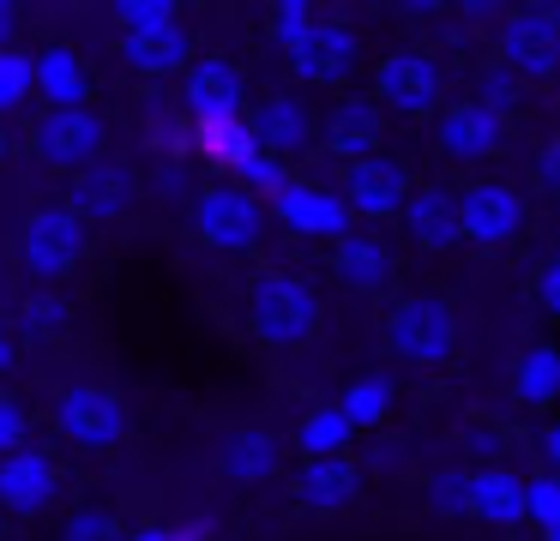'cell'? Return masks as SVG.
Masks as SVG:
<instances>
[{
  "label": "cell",
  "instance_id": "cell-1",
  "mask_svg": "<svg viewBox=\"0 0 560 541\" xmlns=\"http://www.w3.org/2000/svg\"><path fill=\"white\" fill-rule=\"evenodd\" d=\"M319 319H326V307H319V289L307 283V277H295V271H254V283H247V331H254L266 349L314 343Z\"/></svg>",
  "mask_w": 560,
  "mask_h": 541
},
{
  "label": "cell",
  "instance_id": "cell-2",
  "mask_svg": "<svg viewBox=\"0 0 560 541\" xmlns=\"http://www.w3.org/2000/svg\"><path fill=\"white\" fill-rule=\"evenodd\" d=\"M386 349L404 367H422V373L446 367V361L458 355V313H452V301L434 295V289L398 295L386 313Z\"/></svg>",
  "mask_w": 560,
  "mask_h": 541
},
{
  "label": "cell",
  "instance_id": "cell-3",
  "mask_svg": "<svg viewBox=\"0 0 560 541\" xmlns=\"http://www.w3.org/2000/svg\"><path fill=\"white\" fill-rule=\"evenodd\" d=\"M85 252H91V228L79 223V211H67V204H37V211L25 216V228H19V264H25L31 283L61 289L67 277L85 264Z\"/></svg>",
  "mask_w": 560,
  "mask_h": 541
},
{
  "label": "cell",
  "instance_id": "cell-4",
  "mask_svg": "<svg viewBox=\"0 0 560 541\" xmlns=\"http://www.w3.org/2000/svg\"><path fill=\"white\" fill-rule=\"evenodd\" d=\"M266 199H254L235 180H211V187L194 192V235L206 240L211 252H254L266 240Z\"/></svg>",
  "mask_w": 560,
  "mask_h": 541
},
{
  "label": "cell",
  "instance_id": "cell-5",
  "mask_svg": "<svg viewBox=\"0 0 560 541\" xmlns=\"http://www.w3.org/2000/svg\"><path fill=\"white\" fill-rule=\"evenodd\" d=\"M368 96L398 120H434L446 108V72L428 48H392L374 67V91Z\"/></svg>",
  "mask_w": 560,
  "mask_h": 541
},
{
  "label": "cell",
  "instance_id": "cell-6",
  "mask_svg": "<svg viewBox=\"0 0 560 541\" xmlns=\"http://www.w3.org/2000/svg\"><path fill=\"white\" fill-rule=\"evenodd\" d=\"M55 433H61L73 451H115L127 439V403L109 385H67L55 397Z\"/></svg>",
  "mask_w": 560,
  "mask_h": 541
},
{
  "label": "cell",
  "instance_id": "cell-7",
  "mask_svg": "<svg viewBox=\"0 0 560 541\" xmlns=\"http://www.w3.org/2000/svg\"><path fill=\"white\" fill-rule=\"evenodd\" d=\"M103 144H109V127H103L97 108H43L31 120V156L49 168H67V175L97 163Z\"/></svg>",
  "mask_w": 560,
  "mask_h": 541
},
{
  "label": "cell",
  "instance_id": "cell-8",
  "mask_svg": "<svg viewBox=\"0 0 560 541\" xmlns=\"http://www.w3.org/2000/svg\"><path fill=\"white\" fill-rule=\"evenodd\" d=\"M458 228L470 247H512L530 228V199L512 180H470L458 192Z\"/></svg>",
  "mask_w": 560,
  "mask_h": 541
},
{
  "label": "cell",
  "instance_id": "cell-9",
  "mask_svg": "<svg viewBox=\"0 0 560 541\" xmlns=\"http://www.w3.org/2000/svg\"><path fill=\"white\" fill-rule=\"evenodd\" d=\"M494 60H506L524 84H548L560 79V24L542 19L536 7H518L494 24Z\"/></svg>",
  "mask_w": 560,
  "mask_h": 541
},
{
  "label": "cell",
  "instance_id": "cell-10",
  "mask_svg": "<svg viewBox=\"0 0 560 541\" xmlns=\"http://www.w3.org/2000/svg\"><path fill=\"white\" fill-rule=\"evenodd\" d=\"M410 168L398 163V156H362V163H343V204H350V216L355 223H392V216L404 211V199H410Z\"/></svg>",
  "mask_w": 560,
  "mask_h": 541
},
{
  "label": "cell",
  "instance_id": "cell-11",
  "mask_svg": "<svg viewBox=\"0 0 560 541\" xmlns=\"http://www.w3.org/2000/svg\"><path fill=\"white\" fill-rule=\"evenodd\" d=\"M266 211L278 216L290 235H302V240H338V235H350V228H355V216H350V204H343L338 187L295 180V175L283 180L278 199H266Z\"/></svg>",
  "mask_w": 560,
  "mask_h": 541
},
{
  "label": "cell",
  "instance_id": "cell-12",
  "mask_svg": "<svg viewBox=\"0 0 560 541\" xmlns=\"http://www.w3.org/2000/svg\"><path fill=\"white\" fill-rule=\"evenodd\" d=\"M506 144V120L494 115V108H482L476 96H452L446 108L434 115V151L446 156V163H488V156Z\"/></svg>",
  "mask_w": 560,
  "mask_h": 541
},
{
  "label": "cell",
  "instance_id": "cell-13",
  "mask_svg": "<svg viewBox=\"0 0 560 541\" xmlns=\"http://www.w3.org/2000/svg\"><path fill=\"white\" fill-rule=\"evenodd\" d=\"M139 199V180L127 163H115V156H97L91 168H79L73 187H67V211H79V223L85 228H115L127 211H133Z\"/></svg>",
  "mask_w": 560,
  "mask_h": 541
},
{
  "label": "cell",
  "instance_id": "cell-14",
  "mask_svg": "<svg viewBox=\"0 0 560 541\" xmlns=\"http://www.w3.org/2000/svg\"><path fill=\"white\" fill-rule=\"evenodd\" d=\"M61 499V463L43 445H19L0 457V511L7 517H43Z\"/></svg>",
  "mask_w": 560,
  "mask_h": 541
},
{
  "label": "cell",
  "instance_id": "cell-15",
  "mask_svg": "<svg viewBox=\"0 0 560 541\" xmlns=\"http://www.w3.org/2000/svg\"><path fill=\"white\" fill-rule=\"evenodd\" d=\"M247 108V79L235 60L223 55H194V67L182 72V115L194 120H235Z\"/></svg>",
  "mask_w": 560,
  "mask_h": 541
},
{
  "label": "cell",
  "instance_id": "cell-16",
  "mask_svg": "<svg viewBox=\"0 0 560 541\" xmlns=\"http://www.w3.org/2000/svg\"><path fill=\"white\" fill-rule=\"evenodd\" d=\"M283 60H290L295 84H343L355 67H362V36H355L343 19H319Z\"/></svg>",
  "mask_w": 560,
  "mask_h": 541
},
{
  "label": "cell",
  "instance_id": "cell-17",
  "mask_svg": "<svg viewBox=\"0 0 560 541\" xmlns=\"http://www.w3.org/2000/svg\"><path fill=\"white\" fill-rule=\"evenodd\" d=\"M115 60H121V72H133V79H182L187 67H194V36H187V24H158V31H121V43H115Z\"/></svg>",
  "mask_w": 560,
  "mask_h": 541
},
{
  "label": "cell",
  "instance_id": "cell-18",
  "mask_svg": "<svg viewBox=\"0 0 560 541\" xmlns=\"http://www.w3.org/2000/svg\"><path fill=\"white\" fill-rule=\"evenodd\" d=\"M398 223H404V235H410L422 252H452V247L464 240V228H458V192L440 187V180H422V187H410V199H404Z\"/></svg>",
  "mask_w": 560,
  "mask_h": 541
},
{
  "label": "cell",
  "instance_id": "cell-19",
  "mask_svg": "<svg viewBox=\"0 0 560 541\" xmlns=\"http://www.w3.org/2000/svg\"><path fill=\"white\" fill-rule=\"evenodd\" d=\"M319 144H326L338 163L380 156V144H386V108H380L374 96H343L326 115V127H319Z\"/></svg>",
  "mask_w": 560,
  "mask_h": 541
},
{
  "label": "cell",
  "instance_id": "cell-20",
  "mask_svg": "<svg viewBox=\"0 0 560 541\" xmlns=\"http://www.w3.org/2000/svg\"><path fill=\"white\" fill-rule=\"evenodd\" d=\"M355 493H362V463H355L350 451H338V457H302V469H295V499H302L307 511H319V517L350 511Z\"/></svg>",
  "mask_w": 560,
  "mask_h": 541
},
{
  "label": "cell",
  "instance_id": "cell-21",
  "mask_svg": "<svg viewBox=\"0 0 560 541\" xmlns=\"http://www.w3.org/2000/svg\"><path fill=\"white\" fill-rule=\"evenodd\" d=\"M254 139H259V151H271V156H302L307 144L319 139V127H314V108L302 103L295 91H278V96H266L259 103V115H254Z\"/></svg>",
  "mask_w": 560,
  "mask_h": 541
},
{
  "label": "cell",
  "instance_id": "cell-22",
  "mask_svg": "<svg viewBox=\"0 0 560 541\" xmlns=\"http://www.w3.org/2000/svg\"><path fill=\"white\" fill-rule=\"evenodd\" d=\"M31 79H37L43 108H85L91 103V67L73 43H49L31 55Z\"/></svg>",
  "mask_w": 560,
  "mask_h": 541
},
{
  "label": "cell",
  "instance_id": "cell-23",
  "mask_svg": "<svg viewBox=\"0 0 560 541\" xmlns=\"http://www.w3.org/2000/svg\"><path fill=\"white\" fill-rule=\"evenodd\" d=\"M331 277L355 295H380L392 283V247L374 228H350V235L331 240Z\"/></svg>",
  "mask_w": 560,
  "mask_h": 541
},
{
  "label": "cell",
  "instance_id": "cell-24",
  "mask_svg": "<svg viewBox=\"0 0 560 541\" xmlns=\"http://www.w3.org/2000/svg\"><path fill=\"white\" fill-rule=\"evenodd\" d=\"M470 517L494 529H518L524 524V475L506 463H476L470 469Z\"/></svg>",
  "mask_w": 560,
  "mask_h": 541
},
{
  "label": "cell",
  "instance_id": "cell-25",
  "mask_svg": "<svg viewBox=\"0 0 560 541\" xmlns=\"http://www.w3.org/2000/svg\"><path fill=\"white\" fill-rule=\"evenodd\" d=\"M278 463H283V445L271 439L266 427L230 433V439H223V451H218V469L235 481V487H259V481H271V475H278Z\"/></svg>",
  "mask_w": 560,
  "mask_h": 541
},
{
  "label": "cell",
  "instance_id": "cell-26",
  "mask_svg": "<svg viewBox=\"0 0 560 541\" xmlns=\"http://www.w3.org/2000/svg\"><path fill=\"white\" fill-rule=\"evenodd\" d=\"M512 397H518L524 409H536V415H548V409L560 403V343L524 349L518 367H512Z\"/></svg>",
  "mask_w": 560,
  "mask_h": 541
},
{
  "label": "cell",
  "instance_id": "cell-27",
  "mask_svg": "<svg viewBox=\"0 0 560 541\" xmlns=\"http://www.w3.org/2000/svg\"><path fill=\"white\" fill-rule=\"evenodd\" d=\"M194 151L206 156L211 168H223L230 175L242 156H254L259 151V139H254V120L247 115H235V120H199L194 127Z\"/></svg>",
  "mask_w": 560,
  "mask_h": 541
},
{
  "label": "cell",
  "instance_id": "cell-28",
  "mask_svg": "<svg viewBox=\"0 0 560 541\" xmlns=\"http://www.w3.org/2000/svg\"><path fill=\"white\" fill-rule=\"evenodd\" d=\"M350 439H355V427H350V415H343L338 403L307 409L302 427H295V451L302 457H338V451H350Z\"/></svg>",
  "mask_w": 560,
  "mask_h": 541
},
{
  "label": "cell",
  "instance_id": "cell-29",
  "mask_svg": "<svg viewBox=\"0 0 560 541\" xmlns=\"http://www.w3.org/2000/svg\"><path fill=\"white\" fill-rule=\"evenodd\" d=\"M392 397H398V391H392V379H386V373H362V379H355L350 385V391H343V415H350V427L355 433H380V427H386V415H392Z\"/></svg>",
  "mask_w": 560,
  "mask_h": 541
},
{
  "label": "cell",
  "instance_id": "cell-30",
  "mask_svg": "<svg viewBox=\"0 0 560 541\" xmlns=\"http://www.w3.org/2000/svg\"><path fill=\"white\" fill-rule=\"evenodd\" d=\"M19 325H25L31 337H61L67 325H73V301H67L55 283H37L25 301H19Z\"/></svg>",
  "mask_w": 560,
  "mask_h": 541
},
{
  "label": "cell",
  "instance_id": "cell-31",
  "mask_svg": "<svg viewBox=\"0 0 560 541\" xmlns=\"http://www.w3.org/2000/svg\"><path fill=\"white\" fill-rule=\"evenodd\" d=\"M470 96H476L482 108H494L500 120H506L512 108L524 103V79L506 67V60H488V67H476V91H470Z\"/></svg>",
  "mask_w": 560,
  "mask_h": 541
},
{
  "label": "cell",
  "instance_id": "cell-32",
  "mask_svg": "<svg viewBox=\"0 0 560 541\" xmlns=\"http://www.w3.org/2000/svg\"><path fill=\"white\" fill-rule=\"evenodd\" d=\"M230 180H235V187H247L254 199H278L283 180H290V163L271 156V151H254V156H242V163L230 168Z\"/></svg>",
  "mask_w": 560,
  "mask_h": 541
},
{
  "label": "cell",
  "instance_id": "cell-33",
  "mask_svg": "<svg viewBox=\"0 0 560 541\" xmlns=\"http://www.w3.org/2000/svg\"><path fill=\"white\" fill-rule=\"evenodd\" d=\"M37 96V79H31V55L25 48H0V115H13Z\"/></svg>",
  "mask_w": 560,
  "mask_h": 541
},
{
  "label": "cell",
  "instance_id": "cell-34",
  "mask_svg": "<svg viewBox=\"0 0 560 541\" xmlns=\"http://www.w3.org/2000/svg\"><path fill=\"white\" fill-rule=\"evenodd\" d=\"M319 24V0H271V43L290 55L307 31Z\"/></svg>",
  "mask_w": 560,
  "mask_h": 541
},
{
  "label": "cell",
  "instance_id": "cell-35",
  "mask_svg": "<svg viewBox=\"0 0 560 541\" xmlns=\"http://www.w3.org/2000/svg\"><path fill=\"white\" fill-rule=\"evenodd\" d=\"M428 511L434 517H470V469H434V475H428Z\"/></svg>",
  "mask_w": 560,
  "mask_h": 541
},
{
  "label": "cell",
  "instance_id": "cell-36",
  "mask_svg": "<svg viewBox=\"0 0 560 541\" xmlns=\"http://www.w3.org/2000/svg\"><path fill=\"white\" fill-rule=\"evenodd\" d=\"M524 524H536V529H560V475L536 469V475L524 481Z\"/></svg>",
  "mask_w": 560,
  "mask_h": 541
},
{
  "label": "cell",
  "instance_id": "cell-37",
  "mask_svg": "<svg viewBox=\"0 0 560 541\" xmlns=\"http://www.w3.org/2000/svg\"><path fill=\"white\" fill-rule=\"evenodd\" d=\"M109 12L121 31H158V24L182 19V0H109Z\"/></svg>",
  "mask_w": 560,
  "mask_h": 541
},
{
  "label": "cell",
  "instance_id": "cell-38",
  "mask_svg": "<svg viewBox=\"0 0 560 541\" xmlns=\"http://www.w3.org/2000/svg\"><path fill=\"white\" fill-rule=\"evenodd\" d=\"M145 144H151V151H163V156H187V151H194V120H175V115H163V108H158V115H145Z\"/></svg>",
  "mask_w": 560,
  "mask_h": 541
},
{
  "label": "cell",
  "instance_id": "cell-39",
  "mask_svg": "<svg viewBox=\"0 0 560 541\" xmlns=\"http://www.w3.org/2000/svg\"><path fill=\"white\" fill-rule=\"evenodd\" d=\"M121 536H127V529L115 524L103 505H85V511H73L61 524V541H121Z\"/></svg>",
  "mask_w": 560,
  "mask_h": 541
},
{
  "label": "cell",
  "instance_id": "cell-40",
  "mask_svg": "<svg viewBox=\"0 0 560 541\" xmlns=\"http://www.w3.org/2000/svg\"><path fill=\"white\" fill-rule=\"evenodd\" d=\"M530 301H536V313H542V319H560V252H548V259L536 264Z\"/></svg>",
  "mask_w": 560,
  "mask_h": 541
},
{
  "label": "cell",
  "instance_id": "cell-41",
  "mask_svg": "<svg viewBox=\"0 0 560 541\" xmlns=\"http://www.w3.org/2000/svg\"><path fill=\"white\" fill-rule=\"evenodd\" d=\"M19 445H31V415L13 391H0V457L19 451Z\"/></svg>",
  "mask_w": 560,
  "mask_h": 541
},
{
  "label": "cell",
  "instance_id": "cell-42",
  "mask_svg": "<svg viewBox=\"0 0 560 541\" xmlns=\"http://www.w3.org/2000/svg\"><path fill=\"white\" fill-rule=\"evenodd\" d=\"M458 439H464V451L482 457V463H500V451H506V433H500L494 421H470V427H464Z\"/></svg>",
  "mask_w": 560,
  "mask_h": 541
},
{
  "label": "cell",
  "instance_id": "cell-43",
  "mask_svg": "<svg viewBox=\"0 0 560 541\" xmlns=\"http://www.w3.org/2000/svg\"><path fill=\"white\" fill-rule=\"evenodd\" d=\"M530 180H536V192H548V199H560V139H548L542 151H536V163H530Z\"/></svg>",
  "mask_w": 560,
  "mask_h": 541
},
{
  "label": "cell",
  "instance_id": "cell-44",
  "mask_svg": "<svg viewBox=\"0 0 560 541\" xmlns=\"http://www.w3.org/2000/svg\"><path fill=\"white\" fill-rule=\"evenodd\" d=\"M464 12V24H500L512 12V0H452Z\"/></svg>",
  "mask_w": 560,
  "mask_h": 541
},
{
  "label": "cell",
  "instance_id": "cell-45",
  "mask_svg": "<svg viewBox=\"0 0 560 541\" xmlns=\"http://www.w3.org/2000/svg\"><path fill=\"white\" fill-rule=\"evenodd\" d=\"M536 457H542L548 475H560V421H542V433H536Z\"/></svg>",
  "mask_w": 560,
  "mask_h": 541
},
{
  "label": "cell",
  "instance_id": "cell-46",
  "mask_svg": "<svg viewBox=\"0 0 560 541\" xmlns=\"http://www.w3.org/2000/svg\"><path fill=\"white\" fill-rule=\"evenodd\" d=\"M19 31H25V7L19 0H0V48H13Z\"/></svg>",
  "mask_w": 560,
  "mask_h": 541
},
{
  "label": "cell",
  "instance_id": "cell-47",
  "mask_svg": "<svg viewBox=\"0 0 560 541\" xmlns=\"http://www.w3.org/2000/svg\"><path fill=\"white\" fill-rule=\"evenodd\" d=\"M121 541H199V529H158V524H145V529H127Z\"/></svg>",
  "mask_w": 560,
  "mask_h": 541
},
{
  "label": "cell",
  "instance_id": "cell-48",
  "mask_svg": "<svg viewBox=\"0 0 560 541\" xmlns=\"http://www.w3.org/2000/svg\"><path fill=\"white\" fill-rule=\"evenodd\" d=\"M398 439H374V469H398Z\"/></svg>",
  "mask_w": 560,
  "mask_h": 541
},
{
  "label": "cell",
  "instance_id": "cell-49",
  "mask_svg": "<svg viewBox=\"0 0 560 541\" xmlns=\"http://www.w3.org/2000/svg\"><path fill=\"white\" fill-rule=\"evenodd\" d=\"M518 7H536L542 19H555V24H560V0H518Z\"/></svg>",
  "mask_w": 560,
  "mask_h": 541
},
{
  "label": "cell",
  "instance_id": "cell-50",
  "mask_svg": "<svg viewBox=\"0 0 560 541\" xmlns=\"http://www.w3.org/2000/svg\"><path fill=\"white\" fill-rule=\"evenodd\" d=\"M398 7H410V12H440V7H452V0H398Z\"/></svg>",
  "mask_w": 560,
  "mask_h": 541
},
{
  "label": "cell",
  "instance_id": "cell-51",
  "mask_svg": "<svg viewBox=\"0 0 560 541\" xmlns=\"http://www.w3.org/2000/svg\"><path fill=\"white\" fill-rule=\"evenodd\" d=\"M13 367V343H7V325H0V373Z\"/></svg>",
  "mask_w": 560,
  "mask_h": 541
},
{
  "label": "cell",
  "instance_id": "cell-52",
  "mask_svg": "<svg viewBox=\"0 0 560 541\" xmlns=\"http://www.w3.org/2000/svg\"><path fill=\"white\" fill-rule=\"evenodd\" d=\"M13 156V132H7V120H0V163Z\"/></svg>",
  "mask_w": 560,
  "mask_h": 541
},
{
  "label": "cell",
  "instance_id": "cell-53",
  "mask_svg": "<svg viewBox=\"0 0 560 541\" xmlns=\"http://www.w3.org/2000/svg\"><path fill=\"white\" fill-rule=\"evenodd\" d=\"M542 541H560V529H542Z\"/></svg>",
  "mask_w": 560,
  "mask_h": 541
},
{
  "label": "cell",
  "instance_id": "cell-54",
  "mask_svg": "<svg viewBox=\"0 0 560 541\" xmlns=\"http://www.w3.org/2000/svg\"><path fill=\"white\" fill-rule=\"evenodd\" d=\"M0 529H7V511H0Z\"/></svg>",
  "mask_w": 560,
  "mask_h": 541
}]
</instances>
